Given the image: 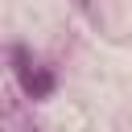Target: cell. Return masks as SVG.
Returning <instances> with one entry per match:
<instances>
[{
    "mask_svg": "<svg viewBox=\"0 0 132 132\" xmlns=\"http://www.w3.org/2000/svg\"><path fill=\"white\" fill-rule=\"evenodd\" d=\"M12 62H16V78H21V87H25V95H33V99H45L50 91H54V74L45 70V66H37L25 50H16L12 54Z\"/></svg>",
    "mask_w": 132,
    "mask_h": 132,
    "instance_id": "6da1fadb",
    "label": "cell"
}]
</instances>
